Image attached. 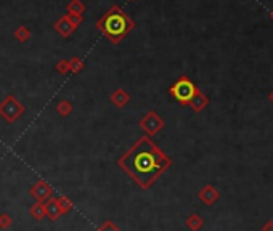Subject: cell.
<instances>
[{"label": "cell", "mask_w": 273, "mask_h": 231, "mask_svg": "<svg viewBox=\"0 0 273 231\" xmlns=\"http://www.w3.org/2000/svg\"><path fill=\"white\" fill-rule=\"evenodd\" d=\"M118 164L142 188H150L172 166V161L153 144L150 138L143 137L138 140L135 146L121 157Z\"/></svg>", "instance_id": "cell-1"}, {"label": "cell", "mask_w": 273, "mask_h": 231, "mask_svg": "<svg viewBox=\"0 0 273 231\" xmlns=\"http://www.w3.org/2000/svg\"><path fill=\"white\" fill-rule=\"evenodd\" d=\"M196 92H198V88L195 87V84H193L191 81H188L186 77H182L180 81H177L171 87L172 96L177 101H180L182 105H186V103H190Z\"/></svg>", "instance_id": "cell-2"}, {"label": "cell", "mask_w": 273, "mask_h": 231, "mask_svg": "<svg viewBox=\"0 0 273 231\" xmlns=\"http://www.w3.org/2000/svg\"><path fill=\"white\" fill-rule=\"evenodd\" d=\"M105 29H106L108 35H111V37H121L127 29V23L124 20V16L119 13L111 15L105 23Z\"/></svg>", "instance_id": "cell-3"}, {"label": "cell", "mask_w": 273, "mask_h": 231, "mask_svg": "<svg viewBox=\"0 0 273 231\" xmlns=\"http://www.w3.org/2000/svg\"><path fill=\"white\" fill-rule=\"evenodd\" d=\"M21 113H23V106L18 103V100L11 98V96H8V98L2 103V106H0V114H2L8 122L16 120L21 116Z\"/></svg>", "instance_id": "cell-4"}, {"label": "cell", "mask_w": 273, "mask_h": 231, "mask_svg": "<svg viewBox=\"0 0 273 231\" xmlns=\"http://www.w3.org/2000/svg\"><path fill=\"white\" fill-rule=\"evenodd\" d=\"M29 193H31V196L37 201V202H45L47 199L52 198L53 190H52V186L48 185L45 180H39L34 186H31Z\"/></svg>", "instance_id": "cell-5"}, {"label": "cell", "mask_w": 273, "mask_h": 231, "mask_svg": "<svg viewBox=\"0 0 273 231\" xmlns=\"http://www.w3.org/2000/svg\"><path fill=\"white\" fill-rule=\"evenodd\" d=\"M199 199H201V202L206 205H214L218 199H220V193L214 186V185H204L201 190L198 193Z\"/></svg>", "instance_id": "cell-6"}, {"label": "cell", "mask_w": 273, "mask_h": 231, "mask_svg": "<svg viewBox=\"0 0 273 231\" xmlns=\"http://www.w3.org/2000/svg\"><path fill=\"white\" fill-rule=\"evenodd\" d=\"M140 125L150 133V135H154V133H157L162 129L164 122L159 119V116H157L156 113H150L147 117H145L140 122Z\"/></svg>", "instance_id": "cell-7"}, {"label": "cell", "mask_w": 273, "mask_h": 231, "mask_svg": "<svg viewBox=\"0 0 273 231\" xmlns=\"http://www.w3.org/2000/svg\"><path fill=\"white\" fill-rule=\"evenodd\" d=\"M44 205H45V214H47L48 218H50V220H57V218H60L63 215L61 210H60V207H58V204H57V199H55V198L47 199L44 202Z\"/></svg>", "instance_id": "cell-8"}, {"label": "cell", "mask_w": 273, "mask_h": 231, "mask_svg": "<svg viewBox=\"0 0 273 231\" xmlns=\"http://www.w3.org/2000/svg\"><path fill=\"white\" fill-rule=\"evenodd\" d=\"M185 225L188 228H190L191 231H199L203 227H204V220L201 218V215H198V214H191L190 217L186 218V222Z\"/></svg>", "instance_id": "cell-9"}, {"label": "cell", "mask_w": 273, "mask_h": 231, "mask_svg": "<svg viewBox=\"0 0 273 231\" xmlns=\"http://www.w3.org/2000/svg\"><path fill=\"white\" fill-rule=\"evenodd\" d=\"M190 105H191V108L195 109V111H201L203 108H206V105H208V98H206L204 95H201L199 92H196L195 93V96H193L191 98V101H190Z\"/></svg>", "instance_id": "cell-10"}, {"label": "cell", "mask_w": 273, "mask_h": 231, "mask_svg": "<svg viewBox=\"0 0 273 231\" xmlns=\"http://www.w3.org/2000/svg\"><path fill=\"white\" fill-rule=\"evenodd\" d=\"M29 214H31L32 218H35V220H42L44 217H47L44 202H35L34 205H31V209H29Z\"/></svg>", "instance_id": "cell-11"}, {"label": "cell", "mask_w": 273, "mask_h": 231, "mask_svg": "<svg viewBox=\"0 0 273 231\" xmlns=\"http://www.w3.org/2000/svg\"><path fill=\"white\" fill-rule=\"evenodd\" d=\"M57 199V204H58V207L60 210H61V214H68V212L72 209V201L69 198H66V196H60V198H55Z\"/></svg>", "instance_id": "cell-12"}, {"label": "cell", "mask_w": 273, "mask_h": 231, "mask_svg": "<svg viewBox=\"0 0 273 231\" xmlns=\"http://www.w3.org/2000/svg\"><path fill=\"white\" fill-rule=\"evenodd\" d=\"M127 100H129V96H127V93L124 92L122 88H119L116 93L113 95V101H114V105L116 106H119V108H122L125 103H127Z\"/></svg>", "instance_id": "cell-13"}, {"label": "cell", "mask_w": 273, "mask_h": 231, "mask_svg": "<svg viewBox=\"0 0 273 231\" xmlns=\"http://www.w3.org/2000/svg\"><path fill=\"white\" fill-rule=\"evenodd\" d=\"M11 225H13V218H11L7 212H3V214H0V228L2 230H8Z\"/></svg>", "instance_id": "cell-14"}, {"label": "cell", "mask_w": 273, "mask_h": 231, "mask_svg": "<svg viewBox=\"0 0 273 231\" xmlns=\"http://www.w3.org/2000/svg\"><path fill=\"white\" fill-rule=\"evenodd\" d=\"M98 231H121V228L118 227V225H114L113 222H105L98 228Z\"/></svg>", "instance_id": "cell-15"}, {"label": "cell", "mask_w": 273, "mask_h": 231, "mask_svg": "<svg viewBox=\"0 0 273 231\" xmlns=\"http://www.w3.org/2000/svg\"><path fill=\"white\" fill-rule=\"evenodd\" d=\"M58 111L61 113L63 116H66V114H69L71 113V105L69 103H66V101H63L61 105L58 106Z\"/></svg>", "instance_id": "cell-16"}, {"label": "cell", "mask_w": 273, "mask_h": 231, "mask_svg": "<svg viewBox=\"0 0 273 231\" xmlns=\"http://www.w3.org/2000/svg\"><path fill=\"white\" fill-rule=\"evenodd\" d=\"M262 231H273V220L265 222L264 227H262Z\"/></svg>", "instance_id": "cell-17"}, {"label": "cell", "mask_w": 273, "mask_h": 231, "mask_svg": "<svg viewBox=\"0 0 273 231\" xmlns=\"http://www.w3.org/2000/svg\"><path fill=\"white\" fill-rule=\"evenodd\" d=\"M270 101H272V103H273V92H272V93H270Z\"/></svg>", "instance_id": "cell-18"}]
</instances>
